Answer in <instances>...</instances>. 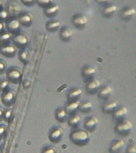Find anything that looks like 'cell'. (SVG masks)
<instances>
[{
  "mask_svg": "<svg viewBox=\"0 0 136 153\" xmlns=\"http://www.w3.org/2000/svg\"><path fill=\"white\" fill-rule=\"evenodd\" d=\"M70 140L78 146H85L90 141V135L88 131L83 130H76L70 134Z\"/></svg>",
  "mask_w": 136,
  "mask_h": 153,
  "instance_id": "cell-1",
  "label": "cell"
},
{
  "mask_svg": "<svg viewBox=\"0 0 136 153\" xmlns=\"http://www.w3.org/2000/svg\"><path fill=\"white\" fill-rule=\"evenodd\" d=\"M6 77L11 84H19L22 80V71L16 66H12L7 68L6 72Z\"/></svg>",
  "mask_w": 136,
  "mask_h": 153,
  "instance_id": "cell-2",
  "label": "cell"
},
{
  "mask_svg": "<svg viewBox=\"0 0 136 153\" xmlns=\"http://www.w3.org/2000/svg\"><path fill=\"white\" fill-rule=\"evenodd\" d=\"M12 42L18 49H24L29 44V38L26 33L20 32L16 35H13Z\"/></svg>",
  "mask_w": 136,
  "mask_h": 153,
  "instance_id": "cell-3",
  "label": "cell"
},
{
  "mask_svg": "<svg viewBox=\"0 0 136 153\" xmlns=\"http://www.w3.org/2000/svg\"><path fill=\"white\" fill-rule=\"evenodd\" d=\"M6 30L12 35H16L21 32L22 25L18 20V16H10L5 22Z\"/></svg>",
  "mask_w": 136,
  "mask_h": 153,
  "instance_id": "cell-4",
  "label": "cell"
},
{
  "mask_svg": "<svg viewBox=\"0 0 136 153\" xmlns=\"http://www.w3.org/2000/svg\"><path fill=\"white\" fill-rule=\"evenodd\" d=\"M1 100L3 105L5 107H12L15 103L16 100V93L15 90L8 89L2 92L1 94Z\"/></svg>",
  "mask_w": 136,
  "mask_h": 153,
  "instance_id": "cell-5",
  "label": "cell"
},
{
  "mask_svg": "<svg viewBox=\"0 0 136 153\" xmlns=\"http://www.w3.org/2000/svg\"><path fill=\"white\" fill-rule=\"evenodd\" d=\"M4 8L10 13V16H18L22 12V8L17 0H8Z\"/></svg>",
  "mask_w": 136,
  "mask_h": 153,
  "instance_id": "cell-6",
  "label": "cell"
},
{
  "mask_svg": "<svg viewBox=\"0 0 136 153\" xmlns=\"http://www.w3.org/2000/svg\"><path fill=\"white\" fill-rule=\"evenodd\" d=\"M17 51V48L13 44H9L6 45L1 47L0 49V54L4 56L7 58H13L15 56Z\"/></svg>",
  "mask_w": 136,
  "mask_h": 153,
  "instance_id": "cell-7",
  "label": "cell"
},
{
  "mask_svg": "<svg viewBox=\"0 0 136 153\" xmlns=\"http://www.w3.org/2000/svg\"><path fill=\"white\" fill-rule=\"evenodd\" d=\"M64 135V131L61 128H54L49 133V140L51 142L58 143L61 141Z\"/></svg>",
  "mask_w": 136,
  "mask_h": 153,
  "instance_id": "cell-8",
  "label": "cell"
},
{
  "mask_svg": "<svg viewBox=\"0 0 136 153\" xmlns=\"http://www.w3.org/2000/svg\"><path fill=\"white\" fill-rule=\"evenodd\" d=\"M18 18L22 26L24 27H29L32 26V22H33V17L29 12H22L18 16Z\"/></svg>",
  "mask_w": 136,
  "mask_h": 153,
  "instance_id": "cell-9",
  "label": "cell"
},
{
  "mask_svg": "<svg viewBox=\"0 0 136 153\" xmlns=\"http://www.w3.org/2000/svg\"><path fill=\"white\" fill-rule=\"evenodd\" d=\"M98 123H99V121H98L97 117L90 116L88 117L85 120L84 126H85L87 131L92 133L96 130Z\"/></svg>",
  "mask_w": 136,
  "mask_h": 153,
  "instance_id": "cell-10",
  "label": "cell"
},
{
  "mask_svg": "<svg viewBox=\"0 0 136 153\" xmlns=\"http://www.w3.org/2000/svg\"><path fill=\"white\" fill-rule=\"evenodd\" d=\"M80 107V103L77 101H68V103L65 105V110L66 111L69 116L75 115Z\"/></svg>",
  "mask_w": 136,
  "mask_h": 153,
  "instance_id": "cell-11",
  "label": "cell"
},
{
  "mask_svg": "<svg viewBox=\"0 0 136 153\" xmlns=\"http://www.w3.org/2000/svg\"><path fill=\"white\" fill-rule=\"evenodd\" d=\"M100 85L101 84L99 80L97 79H92L87 83L86 85V89L89 94H94L98 91Z\"/></svg>",
  "mask_w": 136,
  "mask_h": 153,
  "instance_id": "cell-12",
  "label": "cell"
},
{
  "mask_svg": "<svg viewBox=\"0 0 136 153\" xmlns=\"http://www.w3.org/2000/svg\"><path fill=\"white\" fill-rule=\"evenodd\" d=\"M73 25L78 28L82 29L85 27L88 23L87 18L83 15H76L73 17Z\"/></svg>",
  "mask_w": 136,
  "mask_h": 153,
  "instance_id": "cell-13",
  "label": "cell"
},
{
  "mask_svg": "<svg viewBox=\"0 0 136 153\" xmlns=\"http://www.w3.org/2000/svg\"><path fill=\"white\" fill-rule=\"evenodd\" d=\"M18 59L23 65H27L30 60V53L26 49H20L18 52Z\"/></svg>",
  "mask_w": 136,
  "mask_h": 153,
  "instance_id": "cell-14",
  "label": "cell"
},
{
  "mask_svg": "<svg viewBox=\"0 0 136 153\" xmlns=\"http://www.w3.org/2000/svg\"><path fill=\"white\" fill-rule=\"evenodd\" d=\"M59 10V5L56 4H51L50 5L45 8L44 13L45 15L48 17H53L55 16L56 14Z\"/></svg>",
  "mask_w": 136,
  "mask_h": 153,
  "instance_id": "cell-15",
  "label": "cell"
},
{
  "mask_svg": "<svg viewBox=\"0 0 136 153\" xmlns=\"http://www.w3.org/2000/svg\"><path fill=\"white\" fill-rule=\"evenodd\" d=\"M82 91L79 88H74L69 91L68 94V101H77L80 98Z\"/></svg>",
  "mask_w": 136,
  "mask_h": 153,
  "instance_id": "cell-16",
  "label": "cell"
},
{
  "mask_svg": "<svg viewBox=\"0 0 136 153\" xmlns=\"http://www.w3.org/2000/svg\"><path fill=\"white\" fill-rule=\"evenodd\" d=\"M69 114L65 109L60 108L58 109L55 112V119L60 123H64L67 121Z\"/></svg>",
  "mask_w": 136,
  "mask_h": 153,
  "instance_id": "cell-17",
  "label": "cell"
},
{
  "mask_svg": "<svg viewBox=\"0 0 136 153\" xmlns=\"http://www.w3.org/2000/svg\"><path fill=\"white\" fill-rule=\"evenodd\" d=\"M13 35L8 31H5L3 32L2 34L0 35V44L1 46L6 45L10 44L12 42Z\"/></svg>",
  "mask_w": 136,
  "mask_h": 153,
  "instance_id": "cell-18",
  "label": "cell"
},
{
  "mask_svg": "<svg viewBox=\"0 0 136 153\" xmlns=\"http://www.w3.org/2000/svg\"><path fill=\"white\" fill-rule=\"evenodd\" d=\"M82 74L84 78L88 80L91 79L96 74V70L93 68H92V67L87 66L83 68Z\"/></svg>",
  "mask_w": 136,
  "mask_h": 153,
  "instance_id": "cell-19",
  "label": "cell"
},
{
  "mask_svg": "<svg viewBox=\"0 0 136 153\" xmlns=\"http://www.w3.org/2000/svg\"><path fill=\"white\" fill-rule=\"evenodd\" d=\"M68 119V125L72 128H77L81 122V117L76 116V115H73V116H70Z\"/></svg>",
  "mask_w": 136,
  "mask_h": 153,
  "instance_id": "cell-20",
  "label": "cell"
},
{
  "mask_svg": "<svg viewBox=\"0 0 136 153\" xmlns=\"http://www.w3.org/2000/svg\"><path fill=\"white\" fill-rule=\"evenodd\" d=\"M73 35V32L68 27H64L60 31V36L64 41H68Z\"/></svg>",
  "mask_w": 136,
  "mask_h": 153,
  "instance_id": "cell-21",
  "label": "cell"
},
{
  "mask_svg": "<svg viewBox=\"0 0 136 153\" xmlns=\"http://www.w3.org/2000/svg\"><path fill=\"white\" fill-rule=\"evenodd\" d=\"M60 22L59 21L54 20V21H50L46 23V27L48 31L53 32L57 30L59 27H60Z\"/></svg>",
  "mask_w": 136,
  "mask_h": 153,
  "instance_id": "cell-22",
  "label": "cell"
},
{
  "mask_svg": "<svg viewBox=\"0 0 136 153\" xmlns=\"http://www.w3.org/2000/svg\"><path fill=\"white\" fill-rule=\"evenodd\" d=\"M132 123L129 121H127L125 123L120 124V125H119L118 127H117V131H118L120 133L123 134L129 131L130 129L132 128Z\"/></svg>",
  "mask_w": 136,
  "mask_h": 153,
  "instance_id": "cell-23",
  "label": "cell"
},
{
  "mask_svg": "<svg viewBox=\"0 0 136 153\" xmlns=\"http://www.w3.org/2000/svg\"><path fill=\"white\" fill-rule=\"evenodd\" d=\"M93 105L92 103L89 102H84L82 104H80L79 109L83 113H89L92 111Z\"/></svg>",
  "mask_w": 136,
  "mask_h": 153,
  "instance_id": "cell-24",
  "label": "cell"
},
{
  "mask_svg": "<svg viewBox=\"0 0 136 153\" xmlns=\"http://www.w3.org/2000/svg\"><path fill=\"white\" fill-rule=\"evenodd\" d=\"M10 17V13L5 9V8L3 7L2 9L0 10V21L5 23Z\"/></svg>",
  "mask_w": 136,
  "mask_h": 153,
  "instance_id": "cell-25",
  "label": "cell"
},
{
  "mask_svg": "<svg viewBox=\"0 0 136 153\" xmlns=\"http://www.w3.org/2000/svg\"><path fill=\"white\" fill-rule=\"evenodd\" d=\"M112 92V89L111 87H106L102 89L99 93V97L102 99H107L109 98L110 95Z\"/></svg>",
  "mask_w": 136,
  "mask_h": 153,
  "instance_id": "cell-26",
  "label": "cell"
},
{
  "mask_svg": "<svg viewBox=\"0 0 136 153\" xmlns=\"http://www.w3.org/2000/svg\"><path fill=\"white\" fill-rule=\"evenodd\" d=\"M13 116V111L11 108H6L4 110L3 114V121L6 123H10Z\"/></svg>",
  "mask_w": 136,
  "mask_h": 153,
  "instance_id": "cell-27",
  "label": "cell"
},
{
  "mask_svg": "<svg viewBox=\"0 0 136 153\" xmlns=\"http://www.w3.org/2000/svg\"><path fill=\"white\" fill-rule=\"evenodd\" d=\"M10 82H9V80L7 79H0V89H1V91L3 92L4 91L10 89Z\"/></svg>",
  "mask_w": 136,
  "mask_h": 153,
  "instance_id": "cell-28",
  "label": "cell"
},
{
  "mask_svg": "<svg viewBox=\"0 0 136 153\" xmlns=\"http://www.w3.org/2000/svg\"><path fill=\"white\" fill-rule=\"evenodd\" d=\"M126 113H127V109L125 107H124L120 109L119 111H116L114 114V117L116 119H120L122 118Z\"/></svg>",
  "mask_w": 136,
  "mask_h": 153,
  "instance_id": "cell-29",
  "label": "cell"
},
{
  "mask_svg": "<svg viewBox=\"0 0 136 153\" xmlns=\"http://www.w3.org/2000/svg\"><path fill=\"white\" fill-rule=\"evenodd\" d=\"M52 0H36L37 5L42 8H46L51 4Z\"/></svg>",
  "mask_w": 136,
  "mask_h": 153,
  "instance_id": "cell-30",
  "label": "cell"
},
{
  "mask_svg": "<svg viewBox=\"0 0 136 153\" xmlns=\"http://www.w3.org/2000/svg\"><path fill=\"white\" fill-rule=\"evenodd\" d=\"M124 146V142L122 140H120L117 142L116 143L112 146L111 147V151L112 152H118L121 148H122L123 146Z\"/></svg>",
  "mask_w": 136,
  "mask_h": 153,
  "instance_id": "cell-31",
  "label": "cell"
},
{
  "mask_svg": "<svg viewBox=\"0 0 136 153\" xmlns=\"http://www.w3.org/2000/svg\"><path fill=\"white\" fill-rule=\"evenodd\" d=\"M7 127L4 124H0V141L4 140L7 136Z\"/></svg>",
  "mask_w": 136,
  "mask_h": 153,
  "instance_id": "cell-32",
  "label": "cell"
},
{
  "mask_svg": "<svg viewBox=\"0 0 136 153\" xmlns=\"http://www.w3.org/2000/svg\"><path fill=\"white\" fill-rule=\"evenodd\" d=\"M7 62L3 59H0V75L5 74L7 70Z\"/></svg>",
  "mask_w": 136,
  "mask_h": 153,
  "instance_id": "cell-33",
  "label": "cell"
},
{
  "mask_svg": "<svg viewBox=\"0 0 136 153\" xmlns=\"http://www.w3.org/2000/svg\"><path fill=\"white\" fill-rule=\"evenodd\" d=\"M117 104L116 103H112L109 105H107L104 107V111L107 113H111L114 111V110L116 108Z\"/></svg>",
  "mask_w": 136,
  "mask_h": 153,
  "instance_id": "cell-34",
  "label": "cell"
},
{
  "mask_svg": "<svg viewBox=\"0 0 136 153\" xmlns=\"http://www.w3.org/2000/svg\"><path fill=\"white\" fill-rule=\"evenodd\" d=\"M21 1L24 6L30 7L34 5L36 3V0H21Z\"/></svg>",
  "mask_w": 136,
  "mask_h": 153,
  "instance_id": "cell-35",
  "label": "cell"
},
{
  "mask_svg": "<svg viewBox=\"0 0 136 153\" xmlns=\"http://www.w3.org/2000/svg\"><path fill=\"white\" fill-rule=\"evenodd\" d=\"M42 152H49V153H55L57 152V150H56L55 147L52 146H48L46 147L45 148H43V149L41 151Z\"/></svg>",
  "mask_w": 136,
  "mask_h": 153,
  "instance_id": "cell-36",
  "label": "cell"
},
{
  "mask_svg": "<svg viewBox=\"0 0 136 153\" xmlns=\"http://www.w3.org/2000/svg\"><path fill=\"white\" fill-rule=\"evenodd\" d=\"M5 31H6L5 23L1 21H0V35L2 34V33Z\"/></svg>",
  "mask_w": 136,
  "mask_h": 153,
  "instance_id": "cell-37",
  "label": "cell"
},
{
  "mask_svg": "<svg viewBox=\"0 0 136 153\" xmlns=\"http://www.w3.org/2000/svg\"><path fill=\"white\" fill-rule=\"evenodd\" d=\"M116 8H116V6H112V7H109V8H106V10H105V13H112V12H113L116 11Z\"/></svg>",
  "mask_w": 136,
  "mask_h": 153,
  "instance_id": "cell-38",
  "label": "cell"
},
{
  "mask_svg": "<svg viewBox=\"0 0 136 153\" xmlns=\"http://www.w3.org/2000/svg\"><path fill=\"white\" fill-rule=\"evenodd\" d=\"M135 13V10L134 9H130L124 13V15L125 16H130L134 15Z\"/></svg>",
  "mask_w": 136,
  "mask_h": 153,
  "instance_id": "cell-39",
  "label": "cell"
},
{
  "mask_svg": "<svg viewBox=\"0 0 136 153\" xmlns=\"http://www.w3.org/2000/svg\"><path fill=\"white\" fill-rule=\"evenodd\" d=\"M3 114H4V109L0 107V121H3Z\"/></svg>",
  "mask_w": 136,
  "mask_h": 153,
  "instance_id": "cell-40",
  "label": "cell"
},
{
  "mask_svg": "<svg viewBox=\"0 0 136 153\" xmlns=\"http://www.w3.org/2000/svg\"><path fill=\"white\" fill-rule=\"evenodd\" d=\"M129 152H136V144L134 145L132 147H130V149H129Z\"/></svg>",
  "mask_w": 136,
  "mask_h": 153,
  "instance_id": "cell-41",
  "label": "cell"
},
{
  "mask_svg": "<svg viewBox=\"0 0 136 153\" xmlns=\"http://www.w3.org/2000/svg\"><path fill=\"white\" fill-rule=\"evenodd\" d=\"M3 5H4L3 1V0H0V10L3 8Z\"/></svg>",
  "mask_w": 136,
  "mask_h": 153,
  "instance_id": "cell-42",
  "label": "cell"
},
{
  "mask_svg": "<svg viewBox=\"0 0 136 153\" xmlns=\"http://www.w3.org/2000/svg\"><path fill=\"white\" fill-rule=\"evenodd\" d=\"M97 1L99 3H103V2H106V1H109V0H97Z\"/></svg>",
  "mask_w": 136,
  "mask_h": 153,
  "instance_id": "cell-43",
  "label": "cell"
},
{
  "mask_svg": "<svg viewBox=\"0 0 136 153\" xmlns=\"http://www.w3.org/2000/svg\"><path fill=\"white\" fill-rule=\"evenodd\" d=\"M1 143L0 142V149H1Z\"/></svg>",
  "mask_w": 136,
  "mask_h": 153,
  "instance_id": "cell-44",
  "label": "cell"
},
{
  "mask_svg": "<svg viewBox=\"0 0 136 153\" xmlns=\"http://www.w3.org/2000/svg\"><path fill=\"white\" fill-rule=\"evenodd\" d=\"M1 44H0V49H1Z\"/></svg>",
  "mask_w": 136,
  "mask_h": 153,
  "instance_id": "cell-45",
  "label": "cell"
},
{
  "mask_svg": "<svg viewBox=\"0 0 136 153\" xmlns=\"http://www.w3.org/2000/svg\"><path fill=\"white\" fill-rule=\"evenodd\" d=\"M0 92H1V89H0Z\"/></svg>",
  "mask_w": 136,
  "mask_h": 153,
  "instance_id": "cell-46",
  "label": "cell"
}]
</instances>
